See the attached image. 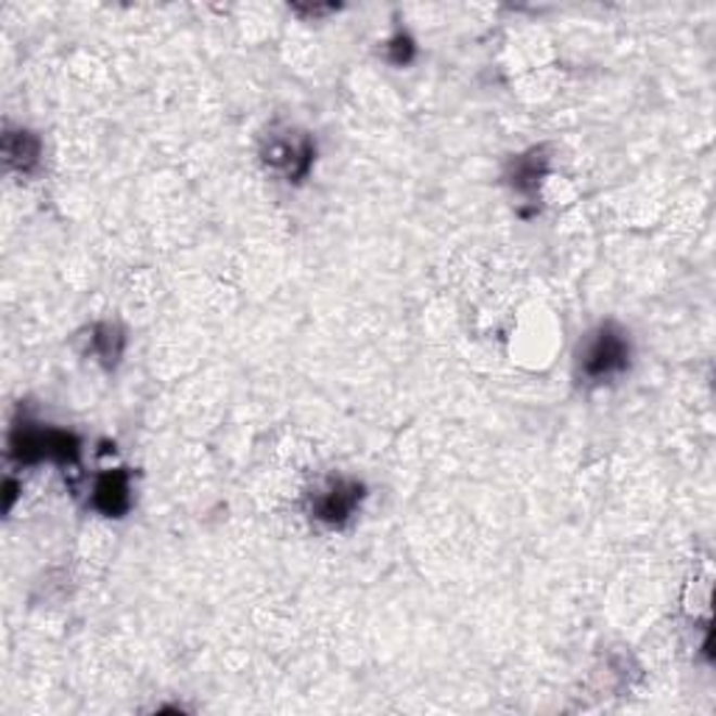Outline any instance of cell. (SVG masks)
<instances>
[{
    "label": "cell",
    "instance_id": "cell-1",
    "mask_svg": "<svg viewBox=\"0 0 716 716\" xmlns=\"http://www.w3.org/2000/svg\"><path fill=\"white\" fill-rule=\"evenodd\" d=\"M630 367V338L613 322H604L585 338L577 372L585 384H604Z\"/></svg>",
    "mask_w": 716,
    "mask_h": 716
},
{
    "label": "cell",
    "instance_id": "cell-2",
    "mask_svg": "<svg viewBox=\"0 0 716 716\" xmlns=\"http://www.w3.org/2000/svg\"><path fill=\"white\" fill-rule=\"evenodd\" d=\"M365 501V485L356 478H331L311 496V517L328 529L345 526Z\"/></svg>",
    "mask_w": 716,
    "mask_h": 716
},
{
    "label": "cell",
    "instance_id": "cell-3",
    "mask_svg": "<svg viewBox=\"0 0 716 716\" xmlns=\"http://www.w3.org/2000/svg\"><path fill=\"white\" fill-rule=\"evenodd\" d=\"M12 453L23 462H40V459H60L74 462L79 448L76 439L65 432L53 429H17L12 434Z\"/></svg>",
    "mask_w": 716,
    "mask_h": 716
},
{
    "label": "cell",
    "instance_id": "cell-4",
    "mask_svg": "<svg viewBox=\"0 0 716 716\" xmlns=\"http://www.w3.org/2000/svg\"><path fill=\"white\" fill-rule=\"evenodd\" d=\"M264 159L269 163V166L280 168V171H285V177L289 179H299L306 177L308 168H311V159H314V146L311 140L303 138V140H272L269 143V149L264 152Z\"/></svg>",
    "mask_w": 716,
    "mask_h": 716
},
{
    "label": "cell",
    "instance_id": "cell-5",
    "mask_svg": "<svg viewBox=\"0 0 716 716\" xmlns=\"http://www.w3.org/2000/svg\"><path fill=\"white\" fill-rule=\"evenodd\" d=\"M132 504V496H129V476L124 471L104 473V476L95 478L93 487V507L99 512L110 517H120Z\"/></svg>",
    "mask_w": 716,
    "mask_h": 716
},
{
    "label": "cell",
    "instance_id": "cell-6",
    "mask_svg": "<svg viewBox=\"0 0 716 716\" xmlns=\"http://www.w3.org/2000/svg\"><path fill=\"white\" fill-rule=\"evenodd\" d=\"M3 154L7 163L17 171L28 174L37 163H40V140L34 138L31 132H7L3 138Z\"/></svg>",
    "mask_w": 716,
    "mask_h": 716
},
{
    "label": "cell",
    "instance_id": "cell-7",
    "mask_svg": "<svg viewBox=\"0 0 716 716\" xmlns=\"http://www.w3.org/2000/svg\"><path fill=\"white\" fill-rule=\"evenodd\" d=\"M544 171L546 157H540L537 152H532L529 157H517L512 163V186H515V191L526 193V196H535L537 179L544 177Z\"/></svg>",
    "mask_w": 716,
    "mask_h": 716
},
{
    "label": "cell",
    "instance_id": "cell-8",
    "mask_svg": "<svg viewBox=\"0 0 716 716\" xmlns=\"http://www.w3.org/2000/svg\"><path fill=\"white\" fill-rule=\"evenodd\" d=\"M93 353L104 361V365H115L124 353V333L113 322H101L93 328Z\"/></svg>",
    "mask_w": 716,
    "mask_h": 716
}]
</instances>
